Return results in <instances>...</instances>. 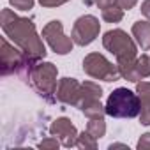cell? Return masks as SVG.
<instances>
[{
    "mask_svg": "<svg viewBox=\"0 0 150 150\" xmlns=\"http://www.w3.org/2000/svg\"><path fill=\"white\" fill-rule=\"evenodd\" d=\"M0 46H2V74L7 76V74H14V72H21L23 69H30L32 64L27 58V55L16 48V44H9L7 37H2L0 41Z\"/></svg>",
    "mask_w": 150,
    "mask_h": 150,
    "instance_id": "8992f818",
    "label": "cell"
},
{
    "mask_svg": "<svg viewBox=\"0 0 150 150\" xmlns=\"http://www.w3.org/2000/svg\"><path fill=\"white\" fill-rule=\"evenodd\" d=\"M80 92H81V83L76 78H62V80H58L55 96H57V101H60L62 104L76 106V103L80 99Z\"/></svg>",
    "mask_w": 150,
    "mask_h": 150,
    "instance_id": "30bf717a",
    "label": "cell"
},
{
    "mask_svg": "<svg viewBox=\"0 0 150 150\" xmlns=\"http://www.w3.org/2000/svg\"><path fill=\"white\" fill-rule=\"evenodd\" d=\"M83 71L94 80H103V81H117L120 80V71L118 65L110 62L104 55L101 53H88L83 58Z\"/></svg>",
    "mask_w": 150,
    "mask_h": 150,
    "instance_id": "5b68a950",
    "label": "cell"
},
{
    "mask_svg": "<svg viewBox=\"0 0 150 150\" xmlns=\"http://www.w3.org/2000/svg\"><path fill=\"white\" fill-rule=\"evenodd\" d=\"M139 150H148L150 148V132H145L141 134V138L138 139V145H136Z\"/></svg>",
    "mask_w": 150,
    "mask_h": 150,
    "instance_id": "7402d4cb",
    "label": "cell"
},
{
    "mask_svg": "<svg viewBox=\"0 0 150 150\" xmlns=\"http://www.w3.org/2000/svg\"><path fill=\"white\" fill-rule=\"evenodd\" d=\"M76 146H78V148H81V150H96V148H97V138H96V136H92L88 131H87V132L83 131L81 134H78Z\"/></svg>",
    "mask_w": 150,
    "mask_h": 150,
    "instance_id": "ac0fdd59",
    "label": "cell"
},
{
    "mask_svg": "<svg viewBox=\"0 0 150 150\" xmlns=\"http://www.w3.org/2000/svg\"><path fill=\"white\" fill-rule=\"evenodd\" d=\"M62 143L58 141V138H55V136H51V138H46V139H42L41 143H39V148H48V150H55V148H58Z\"/></svg>",
    "mask_w": 150,
    "mask_h": 150,
    "instance_id": "44dd1931",
    "label": "cell"
},
{
    "mask_svg": "<svg viewBox=\"0 0 150 150\" xmlns=\"http://www.w3.org/2000/svg\"><path fill=\"white\" fill-rule=\"evenodd\" d=\"M99 32H101L99 20L96 16H92V14H85V16H80L76 21H74L71 37H72L74 44L88 46L90 42H94L99 37Z\"/></svg>",
    "mask_w": 150,
    "mask_h": 150,
    "instance_id": "ba28073f",
    "label": "cell"
},
{
    "mask_svg": "<svg viewBox=\"0 0 150 150\" xmlns=\"http://www.w3.org/2000/svg\"><path fill=\"white\" fill-rule=\"evenodd\" d=\"M0 25H2L6 37H9L27 55L32 65L46 57L44 42L39 37L32 20L18 16L13 9H2V13H0Z\"/></svg>",
    "mask_w": 150,
    "mask_h": 150,
    "instance_id": "6da1fadb",
    "label": "cell"
},
{
    "mask_svg": "<svg viewBox=\"0 0 150 150\" xmlns=\"http://www.w3.org/2000/svg\"><path fill=\"white\" fill-rule=\"evenodd\" d=\"M104 106H106V115L113 118H134V117H139V111H141L139 96L125 87L113 90L108 96V101Z\"/></svg>",
    "mask_w": 150,
    "mask_h": 150,
    "instance_id": "7a4b0ae2",
    "label": "cell"
},
{
    "mask_svg": "<svg viewBox=\"0 0 150 150\" xmlns=\"http://www.w3.org/2000/svg\"><path fill=\"white\" fill-rule=\"evenodd\" d=\"M87 131L96 136L97 139H101L104 134H106V122H104V117H97V118H88V124H87Z\"/></svg>",
    "mask_w": 150,
    "mask_h": 150,
    "instance_id": "e0dca14e",
    "label": "cell"
},
{
    "mask_svg": "<svg viewBox=\"0 0 150 150\" xmlns=\"http://www.w3.org/2000/svg\"><path fill=\"white\" fill-rule=\"evenodd\" d=\"M101 97H103V88L94 81H85V83H81V92H80V99L76 103V108L81 110L85 104L97 101Z\"/></svg>",
    "mask_w": 150,
    "mask_h": 150,
    "instance_id": "4fadbf2b",
    "label": "cell"
},
{
    "mask_svg": "<svg viewBox=\"0 0 150 150\" xmlns=\"http://www.w3.org/2000/svg\"><path fill=\"white\" fill-rule=\"evenodd\" d=\"M136 4H138V0H117V6H120L124 11H129V9H132Z\"/></svg>",
    "mask_w": 150,
    "mask_h": 150,
    "instance_id": "cb8c5ba5",
    "label": "cell"
},
{
    "mask_svg": "<svg viewBox=\"0 0 150 150\" xmlns=\"http://www.w3.org/2000/svg\"><path fill=\"white\" fill-rule=\"evenodd\" d=\"M138 69H139V74L141 78H150V55H141L138 57Z\"/></svg>",
    "mask_w": 150,
    "mask_h": 150,
    "instance_id": "d6986e66",
    "label": "cell"
},
{
    "mask_svg": "<svg viewBox=\"0 0 150 150\" xmlns=\"http://www.w3.org/2000/svg\"><path fill=\"white\" fill-rule=\"evenodd\" d=\"M103 46L117 57V60H131L138 57V46L134 39L122 28L108 30L103 35Z\"/></svg>",
    "mask_w": 150,
    "mask_h": 150,
    "instance_id": "277c9868",
    "label": "cell"
},
{
    "mask_svg": "<svg viewBox=\"0 0 150 150\" xmlns=\"http://www.w3.org/2000/svg\"><path fill=\"white\" fill-rule=\"evenodd\" d=\"M117 65L120 71V76L124 80L132 81V83H138L143 80L141 74H139V69H138V57L131 58V60H117Z\"/></svg>",
    "mask_w": 150,
    "mask_h": 150,
    "instance_id": "5bb4252c",
    "label": "cell"
},
{
    "mask_svg": "<svg viewBox=\"0 0 150 150\" xmlns=\"http://www.w3.org/2000/svg\"><path fill=\"white\" fill-rule=\"evenodd\" d=\"M110 148H111V150H113V148H127V145H122V143H111Z\"/></svg>",
    "mask_w": 150,
    "mask_h": 150,
    "instance_id": "4316f807",
    "label": "cell"
},
{
    "mask_svg": "<svg viewBox=\"0 0 150 150\" xmlns=\"http://www.w3.org/2000/svg\"><path fill=\"white\" fill-rule=\"evenodd\" d=\"M42 39L48 42V46L57 55H67V53L72 51V46H74L72 37H67L64 34V25L58 20H51L50 23L44 25V28H42Z\"/></svg>",
    "mask_w": 150,
    "mask_h": 150,
    "instance_id": "52a82bcc",
    "label": "cell"
},
{
    "mask_svg": "<svg viewBox=\"0 0 150 150\" xmlns=\"http://www.w3.org/2000/svg\"><path fill=\"white\" fill-rule=\"evenodd\" d=\"M50 134L55 136V138H58V141L64 146L71 148V146H76V141H78V134L80 132H78L76 125H74L67 117H60V118H57V120L51 122Z\"/></svg>",
    "mask_w": 150,
    "mask_h": 150,
    "instance_id": "9c48e42d",
    "label": "cell"
},
{
    "mask_svg": "<svg viewBox=\"0 0 150 150\" xmlns=\"http://www.w3.org/2000/svg\"><path fill=\"white\" fill-rule=\"evenodd\" d=\"M136 94L139 96V122L143 125H150V81H138L136 83Z\"/></svg>",
    "mask_w": 150,
    "mask_h": 150,
    "instance_id": "8fae6325",
    "label": "cell"
},
{
    "mask_svg": "<svg viewBox=\"0 0 150 150\" xmlns=\"http://www.w3.org/2000/svg\"><path fill=\"white\" fill-rule=\"evenodd\" d=\"M131 32H132V37L136 39L138 46L143 51H148L150 50V20H139V21H136L132 25Z\"/></svg>",
    "mask_w": 150,
    "mask_h": 150,
    "instance_id": "7c38bea8",
    "label": "cell"
},
{
    "mask_svg": "<svg viewBox=\"0 0 150 150\" xmlns=\"http://www.w3.org/2000/svg\"><path fill=\"white\" fill-rule=\"evenodd\" d=\"M101 14H103V20L106 23H118L124 18V9L120 6L113 4V6H110L106 9H101Z\"/></svg>",
    "mask_w": 150,
    "mask_h": 150,
    "instance_id": "2e32d148",
    "label": "cell"
},
{
    "mask_svg": "<svg viewBox=\"0 0 150 150\" xmlns=\"http://www.w3.org/2000/svg\"><path fill=\"white\" fill-rule=\"evenodd\" d=\"M80 111L85 117H88V118H97V117H104L106 115V106H103L101 99H97V101H92V103L85 104Z\"/></svg>",
    "mask_w": 150,
    "mask_h": 150,
    "instance_id": "9a60e30c",
    "label": "cell"
},
{
    "mask_svg": "<svg viewBox=\"0 0 150 150\" xmlns=\"http://www.w3.org/2000/svg\"><path fill=\"white\" fill-rule=\"evenodd\" d=\"M141 14L150 20V0H143V4H141Z\"/></svg>",
    "mask_w": 150,
    "mask_h": 150,
    "instance_id": "484cf974",
    "label": "cell"
},
{
    "mask_svg": "<svg viewBox=\"0 0 150 150\" xmlns=\"http://www.w3.org/2000/svg\"><path fill=\"white\" fill-rule=\"evenodd\" d=\"M94 2H96V6H97L99 9H106V7L117 4V0H94Z\"/></svg>",
    "mask_w": 150,
    "mask_h": 150,
    "instance_id": "d4e9b609",
    "label": "cell"
},
{
    "mask_svg": "<svg viewBox=\"0 0 150 150\" xmlns=\"http://www.w3.org/2000/svg\"><path fill=\"white\" fill-rule=\"evenodd\" d=\"M9 4L14 7V9H20V11H30L35 4V0H9Z\"/></svg>",
    "mask_w": 150,
    "mask_h": 150,
    "instance_id": "ffe728a7",
    "label": "cell"
},
{
    "mask_svg": "<svg viewBox=\"0 0 150 150\" xmlns=\"http://www.w3.org/2000/svg\"><path fill=\"white\" fill-rule=\"evenodd\" d=\"M67 2H69V0H39V4H41L42 7H48V9L64 6V4H67Z\"/></svg>",
    "mask_w": 150,
    "mask_h": 150,
    "instance_id": "603a6c76",
    "label": "cell"
},
{
    "mask_svg": "<svg viewBox=\"0 0 150 150\" xmlns=\"http://www.w3.org/2000/svg\"><path fill=\"white\" fill-rule=\"evenodd\" d=\"M57 76L58 69L51 62H37L28 69V78L32 87L37 90L41 97H44L48 103H53L57 99Z\"/></svg>",
    "mask_w": 150,
    "mask_h": 150,
    "instance_id": "3957f363",
    "label": "cell"
}]
</instances>
